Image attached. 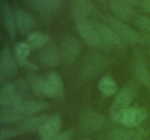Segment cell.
I'll return each mask as SVG.
<instances>
[{
    "mask_svg": "<svg viewBox=\"0 0 150 140\" xmlns=\"http://www.w3.org/2000/svg\"><path fill=\"white\" fill-rule=\"evenodd\" d=\"M107 25H108L118 34L122 40L125 42L130 44H139L144 42L142 36L118 19L108 17L107 19Z\"/></svg>",
    "mask_w": 150,
    "mask_h": 140,
    "instance_id": "obj_5",
    "label": "cell"
},
{
    "mask_svg": "<svg viewBox=\"0 0 150 140\" xmlns=\"http://www.w3.org/2000/svg\"><path fill=\"white\" fill-rule=\"evenodd\" d=\"M51 116L49 114H40L23 120L18 125V129L21 132L29 133L39 131L45 121Z\"/></svg>",
    "mask_w": 150,
    "mask_h": 140,
    "instance_id": "obj_18",
    "label": "cell"
},
{
    "mask_svg": "<svg viewBox=\"0 0 150 140\" xmlns=\"http://www.w3.org/2000/svg\"><path fill=\"white\" fill-rule=\"evenodd\" d=\"M98 88L105 98L111 97L117 93V85L114 79L110 75L103 76L98 82Z\"/></svg>",
    "mask_w": 150,
    "mask_h": 140,
    "instance_id": "obj_22",
    "label": "cell"
},
{
    "mask_svg": "<svg viewBox=\"0 0 150 140\" xmlns=\"http://www.w3.org/2000/svg\"><path fill=\"white\" fill-rule=\"evenodd\" d=\"M13 106L16 108L22 119L48 109V104L47 103L34 100H23Z\"/></svg>",
    "mask_w": 150,
    "mask_h": 140,
    "instance_id": "obj_12",
    "label": "cell"
},
{
    "mask_svg": "<svg viewBox=\"0 0 150 140\" xmlns=\"http://www.w3.org/2000/svg\"><path fill=\"white\" fill-rule=\"evenodd\" d=\"M14 16L16 26L21 34L28 33L35 25V20L29 13L21 7L14 9Z\"/></svg>",
    "mask_w": 150,
    "mask_h": 140,
    "instance_id": "obj_17",
    "label": "cell"
},
{
    "mask_svg": "<svg viewBox=\"0 0 150 140\" xmlns=\"http://www.w3.org/2000/svg\"><path fill=\"white\" fill-rule=\"evenodd\" d=\"M32 48L26 42H18L15 46L16 58H27Z\"/></svg>",
    "mask_w": 150,
    "mask_h": 140,
    "instance_id": "obj_27",
    "label": "cell"
},
{
    "mask_svg": "<svg viewBox=\"0 0 150 140\" xmlns=\"http://www.w3.org/2000/svg\"><path fill=\"white\" fill-rule=\"evenodd\" d=\"M19 129L11 128H2L0 130V140H9L18 136L21 134Z\"/></svg>",
    "mask_w": 150,
    "mask_h": 140,
    "instance_id": "obj_28",
    "label": "cell"
},
{
    "mask_svg": "<svg viewBox=\"0 0 150 140\" xmlns=\"http://www.w3.org/2000/svg\"><path fill=\"white\" fill-rule=\"evenodd\" d=\"M149 132L145 128H138L134 137L131 140H146Z\"/></svg>",
    "mask_w": 150,
    "mask_h": 140,
    "instance_id": "obj_31",
    "label": "cell"
},
{
    "mask_svg": "<svg viewBox=\"0 0 150 140\" xmlns=\"http://www.w3.org/2000/svg\"><path fill=\"white\" fill-rule=\"evenodd\" d=\"M22 120L16 109L13 106H4L0 109V123L3 124L12 123Z\"/></svg>",
    "mask_w": 150,
    "mask_h": 140,
    "instance_id": "obj_26",
    "label": "cell"
},
{
    "mask_svg": "<svg viewBox=\"0 0 150 140\" xmlns=\"http://www.w3.org/2000/svg\"><path fill=\"white\" fill-rule=\"evenodd\" d=\"M142 37H143L144 42H146V43L149 44L150 45V34L146 33V32H144L143 35H142Z\"/></svg>",
    "mask_w": 150,
    "mask_h": 140,
    "instance_id": "obj_35",
    "label": "cell"
},
{
    "mask_svg": "<svg viewBox=\"0 0 150 140\" xmlns=\"http://www.w3.org/2000/svg\"><path fill=\"white\" fill-rule=\"evenodd\" d=\"M114 121L130 128H138L147 118V112L143 107L129 106L111 115Z\"/></svg>",
    "mask_w": 150,
    "mask_h": 140,
    "instance_id": "obj_2",
    "label": "cell"
},
{
    "mask_svg": "<svg viewBox=\"0 0 150 140\" xmlns=\"http://www.w3.org/2000/svg\"><path fill=\"white\" fill-rule=\"evenodd\" d=\"M74 134V131L73 128H69L63 132L60 133L57 137L52 140H72Z\"/></svg>",
    "mask_w": 150,
    "mask_h": 140,
    "instance_id": "obj_30",
    "label": "cell"
},
{
    "mask_svg": "<svg viewBox=\"0 0 150 140\" xmlns=\"http://www.w3.org/2000/svg\"><path fill=\"white\" fill-rule=\"evenodd\" d=\"M75 23L78 32L87 45L95 48H101L105 46L93 22L89 21L87 18H80L75 20Z\"/></svg>",
    "mask_w": 150,
    "mask_h": 140,
    "instance_id": "obj_4",
    "label": "cell"
},
{
    "mask_svg": "<svg viewBox=\"0 0 150 140\" xmlns=\"http://www.w3.org/2000/svg\"><path fill=\"white\" fill-rule=\"evenodd\" d=\"M134 74L136 80L150 90V71L141 55H138L135 61Z\"/></svg>",
    "mask_w": 150,
    "mask_h": 140,
    "instance_id": "obj_20",
    "label": "cell"
},
{
    "mask_svg": "<svg viewBox=\"0 0 150 140\" xmlns=\"http://www.w3.org/2000/svg\"><path fill=\"white\" fill-rule=\"evenodd\" d=\"M33 10L40 14H51L59 10L62 0H25Z\"/></svg>",
    "mask_w": 150,
    "mask_h": 140,
    "instance_id": "obj_14",
    "label": "cell"
},
{
    "mask_svg": "<svg viewBox=\"0 0 150 140\" xmlns=\"http://www.w3.org/2000/svg\"><path fill=\"white\" fill-rule=\"evenodd\" d=\"M136 25L139 29L144 32L150 34V17L146 15H140L136 18Z\"/></svg>",
    "mask_w": 150,
    "mask_h": 140,
    "instance_id": "obj_29",
    "label": "cell"
},
{
    "mask_svg": "<svg viewBox=\"0 0 150 140\" xmlns=\"http://www.w3.org/2000/svg\"><path fill=\"white\" fill-rule=\"evenodd\" d=\"M81 140H92V139H89V138H83V139H81Z\"/></svg>",
    "mask_w": 150,
    "mask_h": 140,
    "instance_id": "obj_36",
    "label": "cell"
},
{
    "mask_svg": "<svg viewBox=\"0 0 150 140\" xmlns=\"http://www.w3.org/2000/svg\"><path fill=\"white\" fill-rule=\"evenodd\" d=\"M27 82L29 88L36 96H44V88H45L44 77H42L34 71H29L27 73Z\"/></svg>",
    "mask_w": 150,
    "mask_h": 140,
    "instance_id": "obj_23",
    "label": "cell"
},
{
    "mask_svg": "<svg viewBox=\"0 0 150 140\" xmlns=\"http://www.w3.org/2000/svg\"><path fill=\"white\" fill-rule=\"evenodd\" d=\"M1 16L7 33L12 39L16 37V21L14 11H13L6 0H1Z\"/></svg>",
    "mask_w": 150,
    "mask_h": 140,
    "instance_id": "obj_19",
    "label": "cell"
},
{
    "mask_svg": "<svg viewBox=\"0 0 150 140\" xmlns=\"http://www.w3.org/2000/svg\"><path fill=\"white\" fill-rule=\"evenodd\" d=\"M64 94V85L59 73L50 71L45 77L44 96L51 98H59Z\"/></svg>",
    "mask_w": 150,
    "mask_h": 140,
    "instance_id": "obj_10",
    "label": "cell"
},
{
    "mask_svg": "<svg viewBox=\"0 0 150 140\" xmlns=\"http://www.w3.org/2000/svg\"><path fill=\"white\" fill-rule=\"evenodd\" d=\"M50 40V36L47 34L39 32L29 33L26 37V42L33 49H39L46 46Z\"/></svg>",
    "mask_w": 150,
    "mask_h": 140,
    "instance_id": "obj_25",
    "label": "cell"
},
{
    "mask_svg": "<svg viewBox=\"0 0 150 140\" xmlns=\"http://www.w3.org/2000/svg\"><path fill=\"white\" fill-rule=\"evenodd\" d=\"M105 123L106 120L102 114L93 109H88L79 118V131L85 134L98 132L105 126Z\"/></svg>",
    "mask_w": 150,
    "mask_h": 140,
    "instance_id": "obj_3",
    "label": "cell"
},
{
    "mask_svg": "<svg viewBox=\"0 0 150 140\" xmlns=\"http://www.w3.org/2000/svg\"><path fill=\"white\" fill-rule=\"evenodd\" d=\"M71 12L73 18L76 20L87 18L95 13V10L91 0H73Z\"/></svg>",
    "mask_w": 150,
    "mask_h": 140,
    "instance_id": "obj_16",
    "label": "cell"
},
{
    "mask_svg": "<svg viewBox=\"0 0 150 140\" xmlns=\"http://www.w3.org/2000/svg\"><path fill=\"white\" fill-rule=\"evenodd\" d=\"M136 133V129L119 127L111 130L108 134V140H131Z\"/></svg>",
    "mask_w": 150,
    "mask_h": 140,
    "instance_id": "obj_24",
    "label": "cell"
},
{
    "mask_svg": "<svg viewBox=\"0 0 150 140\" xmlns=\"http://www.w3.org/2000/svg\"><path fill=\"white\" fill-rule=\"evenodd\" d=\"M81 45L79 40L73 36H67L61 45L62 59L67 65L74 64L80 55Z\"/></svg>",
    "mask_w": 150,
    "mask_h": 140,
    "instance_id": "obj_7",
    "label": "cell"
},
{
    "mask_svg": "<svg viewBox=\"0 0 150 140\" xmlns=\"http://www.w3.org/2000/svg\"><path fill=\"white\" fill-rule=\"evenodd\" d=\"M110 7L113 13L122 20H129L134 15V10L131 6L119 0H111Z\"/></svg>",
    "mask_w": 150,
    "mask_h": 140,
    "instance_id": "obj_21",
    "label": "cell"
},
{
    "mask_svg": "<svg viewBox=\"0 0 150 140\" xmlns=\"http://www.w3.org/2000/svg\"><path fill=\"white\" fill-rule=\"evenodd\" d=\"M100 38L105 46L116 47L121 44L122 39L108 25L98 22H93Z\"/></svg>",
    "mask_w": 150,
    "mask_h": 140,
    "instance_id": "obj_13",
    "label": "cell"
},
{
    "mask_svg": "<svg viewBox=\"0 0 150 140\" xmlns=\"http://www.w3.org/2000/svg\"><path fill=\"white\" fill-rule=\"evenodd\" d=\"M135 89L131 85H126L115 95L111 106V115L129 107L135 97Z\"/></svg>",
    "mask_w": 150,
    "mask_h": 140,
    "instance_id": "obj_9",
    "label": "cell"
},
{
    "mask_svg": "<svg viewBox=\"0 0 150 140\" xmlns=\"http://www.w3.org/2000/svg\"><path fill=\"white\" fill-rule=\"evenodd\" d=\"M149 54H150V53H149Z\"/></svg>",
    "mask_w": 150,
    "mask_h": 140,
    "instance_id": "obj_38",
    "label": "cell"
},
{
    "mask_svg": "<svg viewBox=\"0 0 150 140\" xmlns=\"http://www.w3.org/2000/svg\"><path fill=\"white\" fill-rule=\"evenodd\" d=\"M108 65V58L100 52H91L83 58L80 67L81 77L90 80L100 74Z\"/></svg>",
    "mask_w": 150,
    "mask_h": 140,
    "instance_id": "obj_1",
    "label": "cell"
},
{
    "mask_svg": "<svg viewBox=\"0 0 150 140\" xmlns=\"http://www.w3.org/2000/svg\"><path fill=\"white\" fill-rule=\"evenodd\" d=\"M40 59L45 66H57L62 59L60 50L57 48L55 44L47 45L41 50Z\"/></svg>",
    "mask_w": 150,
    "mask_h": 140,
    "instance_id": "obj_15",
    "label": "cell"
},
{
    "mask_svg": "<svg viewBox=\"0 0 150 140\" xmlns=\"http://www.w3.org/2000/svg\"><path fill=\"white\" fill-rule=\"evenodd\" d=\"M142 4L143 8L150 13V0H142Z\"/></svg>",
    "mask_w": 150,
    "mask_h": 140,
    "instance_id": "obj_34",
    "label": "cell"
},
{
    "mask_svg": "<svg viewBox=\"0 0 150 140\" xmlns=\"http://www.w3.org/2000/svg\"><path fill=\"white\" fill-rule=\"evenodd\" d=\"M120 1L125 3L130 6H138L139 4V0H119Z\"/></svg>",
    "mask_w": 150,
    "mask_h": 140,
    "instance_id": "obj_33",
    "label": "cell"
},
{
    "mask_svg": "<svg viewBox=\"0 0 150 140\" xmlns=\"http://www.w3.org/2000/svg\"><path fill=\"white\" fill-rule=\"evenodd\" d=\"M62 117L60 114L51 115L40 129L38 131L40 140H52L60 134L62 128Z\"/></svg>",
    "mask_w": 150,
    "mask_h": 140,
    "instance_id": "obj_8",
    "label": "cell"
},
{
    "mask_svg": "<svg viewBox=\"0 0 150 140\" xmlns=\"http://www.w3.org/2000/svg\"><path fill=\"white\" fill-rule=\"evenodd\" d=\"M98 1H100L101 3H104V2H105V0H98Z\"/></svg>",
    "mask_w": 150,
    "mask_h": 140,
    "instance_id": "obj_37",
    "label": "cell"
},
{
    "mask_svg": "<svg viewBox=\"0 0 150 140\" xmlns=\"http://www.w3.org/2000/svg\"><path fill=\"white\" fill-rule=\"evenodd\" d=\"M18 62L7 47L1 49L0 53V80L4 78H11L17 74Z\"/></svg>",
    "mask_w": 150,
    "mask_h": 140,
    "instance_id": "obj_6",
    "label": "cell"
},
{
    "mask_svg": "<svg viewBox=\"0 0 150 140\" xmlns=\"http://www.w3.org/2000/svg\"><path fill=\"white\" fill-rule=\"evenodd\" d=\"M23 96L16 88L15 83H5L0 90L1 107L18 104L23 101Z\"/></svg>",
    "mask_w": 150,
    "mask_h": 140,
    "instance_id": "obj_11",
    "label": "cell"
},
{
    "mask_svg": "<svg viewBox=\"0 0 150 140\" xmlns=\"http://www.w3.org/2000/svg\"><path fill=\"white\" fill-rule=\"evenodd\" d=\"M16 61H17L18 64L23 66L26 68H29L31 70H36L38 69V66L35 65V64L31 62L29 60H27V58H16Z\"/></svg>",
    "mask_w": 150,
    "mask_h": 140,
    "instance_id": "obj_32",
    "label": "cell"
}]
</instances>
